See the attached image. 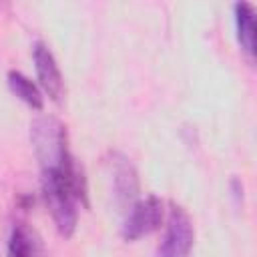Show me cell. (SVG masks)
Returning a JSON list of instances; mask_svg holds the SVG:
<instances>
[{"mask_svg":"<svg viewBox=\"0 0 257 257\" xmlns=\"http://www.w3.org/2000/svg\"><path fill=\"white\" fill-rule=\"evenodd\" d=\"M193 243H195V229L189 213L181 205L171 203L167 229L155 251V257H189Z\"/></svg>","mask_w":257,"mask_h":257,"instance_id":"obj_1","label":"cell"},{"mask_svg":"<svg viewBox=\"0 0 257 257\" xmlns=\"http://www.w3.org/2000/svg\"><path fill=\"white\" fill-rule=\"evenodd\" d=\"M163 217H165L163 201L157 195L139 199L128 207L120 235L124 241H137L141 237H147L163 225Z\"/></svg>","mask_w":257,"mask_h":257,"instance_id":"obj_2","label":"cell"},{"mask_svg":"<svg viewBox=\"0 0 257 257\" xmlns=\"http://www.w3.org/2000/svg\"><path fill=\"white\" fill-rule=\"evenodd\" d=\"M112 169V193L114 201L120 209H128L139 197V173L128 157L120 153H112L110 157Z\"/></svg>","mask_w":257,"mask_h":257,"instance_id":"obj_3","label":"cell"},{"mask_svg":"<svg viewBox=\"0 0 257 257\" xmlns=\"http://www.w3.org/2000/svg\"><path fill=\"white\" fill-rule=\"evenodd\" d=\"M32 60H34L36 78H38L42 90L48 94L50 100L60 102L62 92H64V80H62V74H60L54 54L50 52V48L44 42L38 40L32 46Z\"/></svg>","mask_w":257,"mask_h":257,"instance_id":"obj_4","label":"cell"},{"mask_svg":"<svg viewBox=\"0 0 257 257\" xmlns=\"http://www.w3.org/2000/svg\"><path fill=\"white\" fill-rule=\"evenodd\" d=\"M8 257H46L40 237L26 223H14L8 237Z\"/></svg>","mask_w":257,"mask_h":257,"instance_id":"obj_5","label":"cell"},{"mask_svg":"<svg viewBox=\"0 0 257 257\" xmlns=\"http://www.w3.org/2000/svg\"><path fill=\"white\" fill-rule=\"evenodd\" d=\"M235 10V28L241 50L253 58L255 54V8L251 2H237Z\"/></svg>","mask_w":257,"mask_h":257,"instance_id":"obj_6","label":"cell"},{"mask_svg":"<svg viewBox=\"0 0 257 257\" xmlns=\"http://www.w3.org/2000/svg\"><path fill=\"white\" fill-rule=\"evenodd\" d=\"M6 78H8V86H10L14 96H18L22 102H26L34 110L44 108V96H42L40 88L26 74H22L20 70H10Z\"/></svg>","mask_w":257,"mask_h":257,"instance_id":"obj_7","label":"cell"},{"mask_svg":"<svg viewBox=\"0 0 257 257\" xmlns=\"http://www.w3.org/2000/svg\"><path fill=\"white\" fill-rule=\"evenodd\" d=\"M231 193H233V197H235L237 203L243 201V185H241L239 179H231Z\"/></svg>","mask_w":257,"mask_h":257,"instance_id":"obj_8","label":"cell"}]
</instances>
